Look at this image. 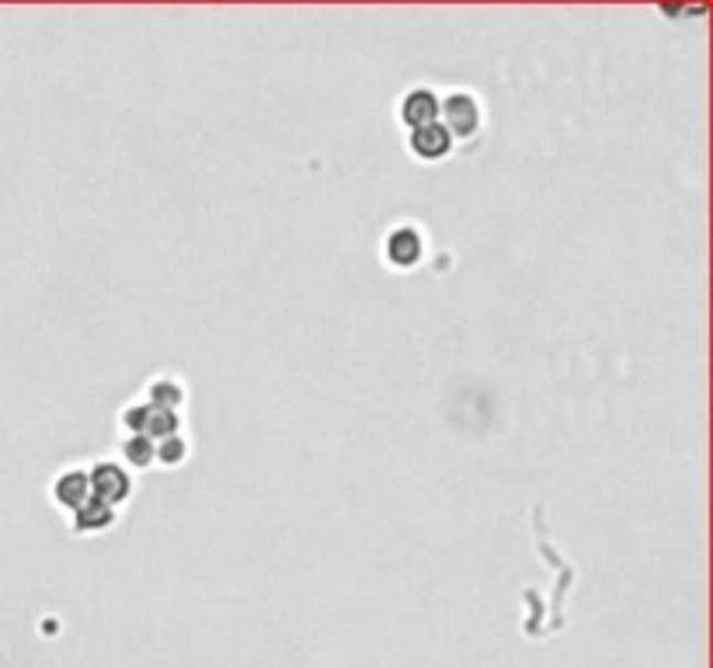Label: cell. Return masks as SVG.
I'll use <instances>...</instances> for the list:
<instances>
[{"mask_svg":"<svg viewBox=\"0 0 713 668\" xmlns=\"http://www.w3.org/2000/svg\"><path fill=\"white\" fill-rule=\"evenodd\" d=\"M439 119L453 140H471L480 129V101L471 91H456L445 101H439Z\"/></svg>","mask_w":713,"mask_h":668,"instance_id":"cell-1","label":"cell"},{"mask_svg":"<svg viewBox=\"0 0 713 668\" xmlns=\"http://www.w3.org/2000/svg\"><path fill=\"white\" fill-rule=\"evenodd\" d=\"M87 481H91V498H98L111 508L129 502V495H132V474L116 460L95 463L91 471H87Z\"/></svg>","mask_w":713,"mask_h":668,"instance_id":"cell-2","label":"cell"},{"mask_svg":"<svg viewBox=\"0 0 713 668\" xmlns=\"http://www.w3.org/2000/svg\"><path fill=\"white\" fill-rule=\"evenodd\" d=\"M453 137L445 132L442 122H432V126H421V129H411V137H408V147L418 161H442V158H450V150H453Z\"/></svg>","mask_w":713,"mask_h":668,"instance_id":"cell-3","label":"cell"},{"mask_svg":"<svg viewBox=\"0 0 713 668\" xmlns=\"http://www.w3.org/2000/svg\"><path fill=\"white\" fill-rule=\"evenodd\" d=\"M400 122L421 129V126H432L439 122V98L429 87H414L404 98H400Z\"/></svg>","mask_w":713,"mask_h":668,"instance_id":"cell-4","label":"cell"},{"mask_svg":"<svg viewBox=\"0 0 713 668\" xmlns=\"http://www.w3.org/2000/svg\"><path fill=\"white\" fill-rule=\"evenodd\" d=\"M421 251H425V244H421V234L411 227H397L390 237H387V261L397 265V269H414L421 261Z\"/></svg>","mask_w":713,"mask_h":668,"instance_id":"cell-5","label":"cell"},{"mask_svg":"<svg viewBox=\"0 0 713 668\" xmlns=\"http://www.w3.org/2000/svg\"><path fill=\"white\" fill-rule=\"evenodd\" d=\"M53 498L60 508H66L74 516L84 502H91V481H87V471H63L53 484Z\"/></svg>","mask_w":713,"mask_h":668,"instance_id":"cell-6","label":"cell"},{"mask_svg":"<svg viewBox=\"0 0 713 668\" xmlns=\"http://www.w3.org/2000/svg\"><path fill=\"white\" fill-rule=\"evenodd\" d=\"M116 526V508L91 498V502H84L74 516H71V529L80 532V537H87V532H105Z\"/></svg>","mask_w":713,"mask_h":668,"instance_id":"cell-7","label":"cell"},{"mask_svg":"<svg viewBox=\"0 0 713 668\" xmlns=\"http://www.w3.org/2000/svg\"><path fill=\"white\" fill-rule=\"evenodd\" d=\"M147 405L150 408H161V411H177L185 405V387L177 384V380H171V376H164V380H153L150 387H147Z\"/></svg>","mask_w":713,"mask_h":668,"instance_id":"cell-8","label":"cell"},{"mask_svg":"<svg viewBox=\"0 0 713 668\" xmlns=\"http://www.w3.org/2000/svg\"><path fill=\"white\" fill-rule=\"evenodd\" d=\"M122 456H126L129 466H140V471H147V466L158 463V442L147 439V435H126Z\"/></svg>","mask_w":713,"mask_h":668,"instance_id":"cell-9","label":"cell"},{"mask_svg":"<svg viewBox=\"0 0 713 668\" xmlns=\"http://www.w3.org/2000/svg\"><path fill=\"white\" fill-rule=\"evenodd\" d=\"M171 435H182V418L177 411H161V408H150V421H147V439L161 442Z\"/></svg>","mask_w":713,"mask_h":668,"instance_id":"cell-10","label":"cell"},{"mask_svg":"<svg viewBox=\"0 0 713 668\" xmlns=\"http://www.w3.org/2000/svg\"><path fill=\"white\" fill-rule=\"evenodd\" d=\"M188 460V439L185 435H171L158 442V463L164 466H177Z\"/></svg>","mask_w":713,"mask_h":668,"instance_id":"cell-11","label":"cell"},{"mask_svg":"<svg viewBox=\"0 0 713 668\" xmlns=\"http://www.w3.org/2000/svg\"><path fill=\"white\" fill-rule=\"evenodd\" d=\"M122 429L129 432V435H147V421H150V405H129L126 411H122Z\"/></svg>","mask_w":713,"mask_h":668,"instance_id":"cell-12","label":"cell"}]
</instances>
